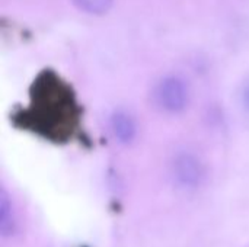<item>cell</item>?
Masks as SVG:
<instances>
[{"instance_id": "1", "label": "cell", "mask_w": 249, "mask_h": 247, "mask_svg": "<svg viewBox=\"0 0 249 247\" xmlns=\"http://www.w3.org/2000/svg\"><path fill=\"white\" fill-rule=\"evenodd\" d=\"M190 87L187 82L179 76H165L153 87L152 99L155 106L169 115H178L184 112L190 105Z\"/></svg>"}, {"instance_id": "2", "label": "cell", "mask_w": 249, "mask_h": 247, "mask_svg": "<svg viewBox=\"0 0 249 247\" xmlns=\"http://www.w3.org/2000/svg\"><path fill=\"white\" fill-rule=\"evenodd\" d=\"M171 176L179 188L193 191L200 188L204 182L206 166L198 156L182 151L178 153L171 163Z\"/></svg>"}, {"instance_id": "3", "label": "cell", "mask_w": 249, "mask_h": 247, "mask_svg": "<svg viewBox=\"0 0 249 247\" xmlns=\"http://www.w3.org/2000/svg\"><path fill=\"white\" fill-rule=\"evenodd\" d=\"M109 130L115 140L121 144H130L137 137V124L136 119L127 111H115L109 116Z\"/></svg>"}, {"instance_id": "4", "label": "cell", "mask_w": 249, "mask_h": 247, "mask_svg": "<svg viewBox=\"0 0 249 247\" xmlns=\"http://www.w3.org/2000/svg\"><path fill=\"white\" fill-rule=\"evenodd\" d=\"M16 227L12 202L6 194V191L1 192V210H0V233L3 237H9L13 234Z\"/></svg>"}, {"instance_id": "5", "label": "cell", "mask_w": 249, "mask_h": 247, "mask_svg": "<svg viewBox=\"0 0 249 247\" xmlns=\"http://www.w3.org/2000/svg\"><path fill=\"white\" fill-rule=\"evenodd\" d=\"M71 3L80 12L92 16H104L114 6V0H71Z\"/></svg>"}, {"instance_id": "6", "label": "cell", "mask_w": 249, "mask_h": 247, "mask_svg": "<svg viewBox=\"0 0 249 247\" xmlns=\"http://www.w3.org/2000/svg\"><path fill=\"white\" fill-rule=\"evenodd\" d=\"M239 98H241V103H242L245 112L249 115V80L247 83H244V86H242V89H241Z\"/></svg>"}]
</instances>
